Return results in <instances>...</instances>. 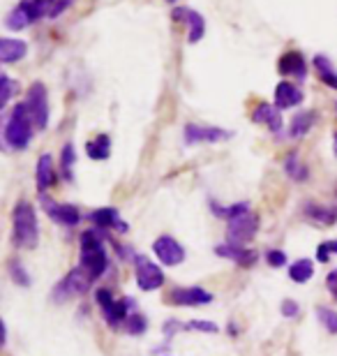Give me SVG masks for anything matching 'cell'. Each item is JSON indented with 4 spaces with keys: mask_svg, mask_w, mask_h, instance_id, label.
Here are the masks:
<instances>
[{
    "mask_svg": "<svg viewBox=\"0 0 337 356\" xmlns=\"http://www.w3.org/2000/svg\"><path fill=\"white\" fill-rule=\"evenodd\" d=\"M12 225H14V243L19 248H26V250H33L40 238L38 216H35L33 206L28 202H19L14 206Z\"/></svg>",
    "mask_w": 337,
    "mask_h": 356,
    "instance_id": "cell-1",
    "label": "cell"
},
{
    "mask_svg": "<svg viewBox=\"0 0 337 356\" xmlns=\"http://www.w3.org/2000/svg\"><path fill=\"white\" fill-rule=\"evenodd\" d=\"M33 118H31V111H28L26 102L17 104L14 109L10 111L7 116V123H5V141L10 148H17V151H24V148L31 144L33 139Z\"/></svg>",
    "mask_w": 337,
    "mask_h": 356,
    "instance_id": "cell-2",
    "label": "cell"
},
{
    "mask_svg": "<svg viewBox=\"0 0 337 356\" xmlns=\"http://www.w3.org/2000/svg\"><path fill=\"white\" fill-rule=\"evenodd\" d=\"M81 266L95 277H102L106 270V252L97 232H83L81 236Z\"/></svg>",
    "mask_w": 337,
    "mask_h": 356,
    "instance_id": "cell-3",
    "label": "cell"
},
{
    "mask_svg": "<svg viewBox=\"0 0 337 356\" xmlns=\"http://www.w3.org/2000/svg\"><path fill=\"white\" fill-rule=\"evenodd\" d=\"M92 280H95V277H92L83 266L72 268L69 273L60 280L58 287H56L54 298L56 301H65V298H69V296H81L90 289Z\"/></svg>",
    "mask_w": 337,
    "mask_h": 356,
    "instance_id": "cell-4",
    "label": "cell"
},
{
    "mask_svg": "<svg viewBox=\"0 0 337 356\" xmlns=\"http://www.w3.org/2000/svg\"><path fill=\"white\" fill-rule=\"evenodd\" d=\"M26 106L31 111V118L38 130H47L49 125V95H47V86L44 83H33L31 90H28L26 97Z\"/></svg>",
    "mask_w": 337,
    "mask_h": 356,
    "instance_id": "cell-5",
    "label": "cell"
},
{
    "mask_svg": "<svg viewBox=\"0 0 337 356\" xmlns=\"http://www.w3.org/2000/svg\"><path fill=\"white\" fill-rule=\"evenodd\" d=\"M256 229H259V218L249 211L229 220V238H231V243L236 245L249 243V241L254 238Z\"/></svg>",
    "mask_w": 337,
    "mask_h": 356,
    "instance_id": "cell-6",
    "label": "cell"
},
{
    "mask_svg": "<svg viewBox=\"0 0 337 356\" xmlns=\"http://www.w3.org/2000/svg\"><path fill=\"white\" fill-rule=\"evenodd\" d=\"M153 252H155V257L160 259V264H164V266H178V264H183V261H185L183 245L178 243L176 238H171V236L157 238L153 243Z\"/></svg>",
    "mask_w": 337,
    "mask_h": 356,
    "instance_id": "cell-7",
    "label": "cell"
},
{
    "mask_svg": "<svg viewBox=\"0 0 337 356\" xmlns=\"http://www.w3.org/2000/svg\"><path fill=\"white\" fill-rule=\"evenodd\" d=\"M136 284L143 291H155L164 284V273L146 257H136Z\"/></svg>",
    "mask_w": 337,
    "mask_h": 356,
    "instance_id": "cell-8",
    "label": "cell"
},
{
    "mask_svg": "<svg viewBox=\"0 0 337 356\" xmlns=\"http://www.w3.org/2000/svg\"><path fill=\"white\" fill-rule=\"evenodd\" d=\"M231 137L227 130H220V127H208V125H195L190 123L185 127V144H217V141Z\"/></svg>",
    "mask_w": 337,
    "mask_h": 356,
    "instance_id": "cell-9",
    "label": "cell"
},
{
    "mask_svg": "<svg viewBox=\"0 0 337 356\" xmlns=\"http://www.w3.org/2000/svg\"><path fill=\"white\" fill-rule=\"evenodd\" d=\"M171 17H174L176 21H181V24L190 26V38L188 40L192 42V44H197V42L204 38L206 21H204V17L197 10H192V7H176V10L171 12Z\"/></svg>",
    "mask_w": 337,
    "mask_h": 356,
    "instance_id": "cell-10",
    "label": "cell"
},
{
    "mask_svg": "<svg viewBox=\"0 0 337 356\" xmlns=\"http://www.w3.org/2000/svg\"><path fill=\"white\" fill-rule=\"evenodd\" d=\"M211 301H213V294H208L202 287H178L171 291V303H176V305H204Z\"/></svg>",
    "mask_w": 337,
    "mask_h": 356,
    "instance_id": "cell-11",
    "label": "cell"
},
{
    "mask_svg": "<svg viewBox=\"0 0 337 356\" xmlns=\"http://www.w3.org/2000/svg\"><path fill=\"white\" fill-rule=\"evenodd\" d=\"M277 70H279V74H284V76H298V79H303L305 72H307L303 54L286 51L282 58L277 60Z\"/></svg>",
    "mask_w": 337,
    "mask_h": 356,
    "instance_id": "cell-12",
    "label": "cell"
},
{
    "mask_svg": "<svg viewBox=\"0 0 337 356\" xmlns=\"http://www.w3.org/2000/svg\"><path fill=\"white\" fill-rule=\"evenodd\" d=\"M303 102V92L289 81H279L275 86V106L277 109H291Z\"/></svg>",
    "mask_w": 337,
    "mask_h": 356,
    "instance_id": "cell-13",
    "label": "cell"
},
{
    "mask_svg": "<svg viewBox=\"0 0 337 356\" xmlns=\"http://www.w3.org/2000/svg\"><path fill=\"white\" fill-rule=\"evenodd\" d=\"M252 120H254V123L268 125V127H270V132H279V130H282V118H279V109H277L275 104L261 102V104L252 111Z\"/></svg>",
    "mask_w": 337,
    "mask_h": 356,
    "instance_id": "cell-14",
    "label": "cell"
},
{
    "mask_svg": "<svg viewBox=\"0 0 337 356\" xmlns=\"http://www.w3.org/2000/svg\"><path fill=\"white\" fill-rule=\"evenodd\" d=\"M215 254H217V257H224V259H231L236 264H243V266H249L256 259V254L252 250H243V248L236 243L217 245L215 248Z\"/></svg>",
    "mask_w": 337,
    "mask_h": 356,
    "instance_id": "cell-15",
    "label": "cell"
},
{
    "mask_svg": "<svg viewBox=\"0 0 337 356\" xmlns=\"http://www.w3.org/2000/svg\"><path fill=\"white\" fill-rule=\"evenodd\" d=\"M28 54V44L24 40H12V38H3L0 40V60L5 63H17Z\"/></svg>",
    "mask_w": 337,
    "mask_h": 356,
    "instance_id": "cell-16",
    "label": "cell"
},
{
    "mask_svg": "<svg viewBox=\"0 0 337 356\" xmlns=\"http://www.w3.org/2000/svg\"><path fill=\"white\" fill-rule=\"evenodd\" d=\"M35 181H38V188L44 192L56 183V172H54V158L49 153H44L38 160V169H35Z\"/></svg>",
    "mask_w": 337,
    "mask_h": 356,
    "instance_id": "cell-17",
    "label": "cell"
},
{
    "mask_svg": "<svg viewBox=\"0 0 337 356\" xmlns=\"http://www.w3.org/2000/svg\"><path fill=\"white\" fill-rule=\"evenodd\" d=\"M90 220L95 222L97 227H102V229H109V227H116L120 232H127V225L120 220L118 211L116 209H97L90 213Z\"/></svg>",
    "mask_w": 337,
    "mask_h": 356,
    "instance_id": "cell-18",
    "label": "cell"
},
{
    "mask_svg": "<svg viewBox=\"0 0 337 356\" xmlns=\"http://www.w3.org/2000/svg\"><path fill=\"white\" fill-rule=\"evenodd\" d=\"M47 211H49V216H51L56 222H60V225H76L79 222V211H76V206H72V204H56L51 206L47 202Z\"/></svg>",
    "mask_w": 337,
    "mask_h": 356,
    "instance_id": "cell-19",
    "label": "cell"
},
{
    "mask_svg": "<svg viewBox=\"0 0 337 356\" xmlns=\"http://www.w3.org/2000/svg\"><path fill=\"white\" fill-rule=\"evenodd\" d=\"M127 305H132V301H116L113 298L111 303H106V305H102V312H104V319L109 322L111 326H118V324H125V319L130 317L127 315Z\"/></svg>",
    "mask_w": 337,
    "mask_h": 356,
    "instance_id": "cell-20",
    "label": "cell"
},
{
    "mask_svg": "<svg viewBox=\"0 0 337 356\" xmlns=\"http://www.w3.org/2000/svg\"><path fill=\"white\" fill-rule=\"evenodd\" d=\"M312 65H314V70H317L319 79L324 81L328 88H335L337 90V70H335L333 63L328 60L326 56H314Z\"/></svg>",
    "mask_w": 337,
    "mask_h": 356,
    "instance_id": "cell-21",
    "label": "cell"
},
{
    "mask_svg": "<svg viewBox=\"0 0 337 356\" xmlns=\"http://www.w3.org/2000/svg\"><path fill=\"white\" fill-rule=\"evenodd\" d=\"M314 120H317V113H314V111H300V113H296V116H293V120H291L289 134H291L293 139L305 137V134L312 130Z\"/></svg>",
    "mask_w": 337,
    "mask_h": 356,
    "instance_id": "cell-22",
    "label": "cell"
},
{
    "mask_svg": "<svg viewBox=\"0 0 337 356\" xmlns=\"http://www.w3.org/2000/svg\"><path fill=\"white\" fill-rule=\"evenodd\" d=\"M85 153H88V158L92 160H106L111 155V139L106 137V134H99V137L90 139L88 144H85Z\"/></svg>",
    "mask_w": 337,
    "mask_h": 356,
    "instance_id": "cell-23",
    "label": "cell"
},
{
    "mask_svg": "<svg viewBox=\"0 0 337 356\" xmlns=\"http://www.w3.org/2000/svg\"><path fill=\"white\" fill-rule=\"evenodd\" d=\"M33 21H31V14L26 12V7L24 5H17L14 10L7 14V19H5V26L10 28V31H24V28L31 26Z\"/></svg>",
    "mask_w": 337,
    "mask_h": 356,
    "instance_id": "cell-24",
    "label": "cell"
},
{
    "mask_svg": "<svg viewBox=\"0 0 337 356\" xmlns=\"http://www.w3.org/2000/svg\"><path fill=\"white\" fill-rule=\"evenodd\" d=\"M312 275H314V264L310 259H298L289 270V277L293 282H307Z\"/></svg>",
    "mask_w": 337,
    "mask_h": 356,
    "instance_id": "cell-25",
    "label": "cell"
},
{
    "mask_svg": "<svg viewBox=\"0 0 337 356\" xmlns=\"http://www.w3.org/2000/svg\"><path fill=\"white\" fill-rule=\"evenodd\" d=\"M284 169H286V174H289V176L293 178V181H300V183L307 181V174H310V172H307V167L298 160V155H296V153H291L289 158H286Z\"/></svg>",
    "mask_w": 337,
    "mask_h": 356,
    "instance_id": "cell-26",
    "label": "cell"
},
{
    "mask_svg": "<svg viewBox=\"0 0 337 356\" xmlns=\"http://www.w3.org/2000/svg\"><path fill=\"white\" fill-rule=\"evenodd\" d=\"M307 216H310V220H314V222H319V225H331L337 220V211L324 209V206H307Z\"/></svg>",
    "mask_w": 337,
    "mask_h": 356,
    "instance_id": "cell-27",
    "label": "cell"
},
{
    "mask_svg": "<svg viewBox=\"0 0 337 356\" xmlns=\"http://www.w3.org/2000/svg\"><path fill=\"white\" fill-rule=\"evenodd\" d=\"M317 315H319V322L326 326V331L328 333H337V312L335 310H331V308H321L317 310Z\"/></svg>",
    "mask_w": 337,
    "mask_h": 356,
    "instance_id": "cell-28",
    "label": "cell"
},
{
    "mask_svg": "<svg viewBox=\"0 0 337 356\" xmlns=\"http://www.w3.org/2000/svg\"><path fill=\"white\" fill-rule=\"evenodd\" d=\"M213 209H215V213H217L220 218H236V216H240V213H245L247 211V204H233V206H220L217 204H213Z\"/></svg>",
    "mask_w": 337,
    "mask_h": 356,
    "instance_id": "cell-29",
    "label": "cell"
},
{
    "mask_svg": "<svg viewBox=\"0 0 337 356\" xmlns=\"http://www.w3.org/2000/svg\"><path fill=\"white\" fill-rule=\"evenodd\" d=\"M0 86H3V95H0V106H7V104H10L12 95H14V90H17V83H14L7 74H3V76H0Z\"/></svg>",
    "mask_w": 337,
    "mask_h": 356,
    "instance_id": "cell-30",
    "label": "cell"
},
{
    "mask_svg": "<svg viewBox=\"0 0 337 356\" xmlns=\"http://www.w3.org/2000/svg\"><path fill=\"white\" fill-rule=\"evenodd\" d=\"M60 165H63V174H65V178H72V165H74L76 155H74V146L67 144L65 148H63V155H60Z\"/></svg>",
    "mask_w": 337,
    "mask_h": 356,
    "instance_id": "cell-31",
    "label": "cell"
},
{
    "mask_svg": "<svg viewBox=\"0 0 337 356\" xmlns=\"http://www.w3.org/2000/svg\"><path fill=\"white\" fill-rule=\"evenodd\" d=\"M331 254H337V241H326L317 248V259L324 261V264L331 259Z\"/></svg>",
    "mask_w": 337,
    "mask_h": 356,
    "instance_id": "cell-32",
    "label": "cell"
},
{
    "mask_svg": "<svg viewBox=\"0 0 337 356\" xmlns=\"http://www.w3.org/2000/svg\"><path fill=\"white\" fill-rule=\"evenodd\" d=\"M125 329L130 333H141L143 329H146V319H143V315H136V312H132V315L125 319Z\"/></svg>",
    "mask_w": 337,
    "mask_h": 356,
    "instance_id": "cell-33",
    "label": "cell"
},
{
    "mask_svg": "<svg viewBox=\"0 0 337 356\" xmlns=\"http://www.w3.org/2000/svg\"><path fill=\"white\" fill-rule=\"evenodd\" d=\"M185 329H190V331H204V333H217L220 326L213 324V322H202V319H195V322L185 324Z\"/></svg>",
    "mask_w": 337,
    "mask_h": 356,
    "instance_id": "cell-34",
    "label": "cell"
},
{
    "mask_svg": "<svg viewBox=\"0 0 337 356\" xmlns=\"http://www.w3.org/2000/svg\"><path fill=\"white\" fill-rule=\"evenodd\" d=\"M10 273H12V280L17 284H21V287H28V284H31V277L24 273V268H21L19 264H10Z\"/></svg>",
    "mask_w": 337,
    "mask_h": 356,
    "instance_id": "cell-35",
    "label": "cell"
},
{
    "mask_svg": "<svg viewBox=\"0 0 337 356\" xmlns=\"http://www.w3.org/2000/svg\"><path fill=\"white\" fill-rule=\"evenodd\" d=\"M266 261H268L272 268H275V266H284L286 264V254L282 250H270L266 254Z\"/></svg>",
    "mask_w": 337,
    "mask_h": 356,
    "instance_id": "cell-36",
    "label": "cell"
},
{
    "mask_svg": "<svg viewBox=\"0 0 337 356\" xmlns=\"http://www.w3.org/2000/svg\"><path fill=\"white\" fill-rule=\"evenodd\" d=\"M282 315L284 317H296L298 315V303L291 301V298H286V301L282 303Z\"/></svg>",
    "mask_w": 337,
    "mask_h": 356,
    "instance_id": "cell-37",
    "label": "cell"
},
{
    "mask_svg": "<svg viewBox=\"0 0 337 356\" xmlns=\"http://www.w3.org/2000/svg\"><path fill=\"white\" fill-rule=\"evenodd\" d=\"M69 5V0H56V5L51 7V12H49V19H56V17H60L63 10Z\"/></svg>",
    "mask_w": 337,
    "mask_h": 356,
    "instance_id": "cell-38",
    "label": "cell"
},
{
    "mask_svg": "<svg viewBox=\"0 0 337 356\" xmlns=\"http://www.w3.org/2000/svg\"><path fill=\"white\" fill-rule=\"evenodd\" d=\"M326 284H328V289H331V294L337 298V268H335V270H331V273H328Z\"/></svg>",
    "mask_w": 337,
    "mask_h": 356,
    "instance_id": "cell-39",
    "label": "cell"
},
{
    "mask_svg": "<svg viewBox=\"0 0 337 356\" xmlns=\"http://www.w3.org/2000/svg\"><path fill=\"white\" fill-rule=\"evenodd\" d=\"M335 153H337V132H335Z\"/></svg>",
    "mask_w": 337,
    "mask_h": 356,
    "instance_id": "cell-40",
    "label": "cell"
},
{
    "mask_svg": "<svg viewBox=\"0 0 337 356\" xmlns=\"http://www.w3.org/2000/svg\"><path fill=\"white\" fill-rule=\"evenodd\" d=\"M169 3H174V0H169Z\"/></svg>",
    "mask_w": 337,
    "mask_h": 356,
    "instance_id": "cell-41",
    "label": "cell"
}]
</instances>
